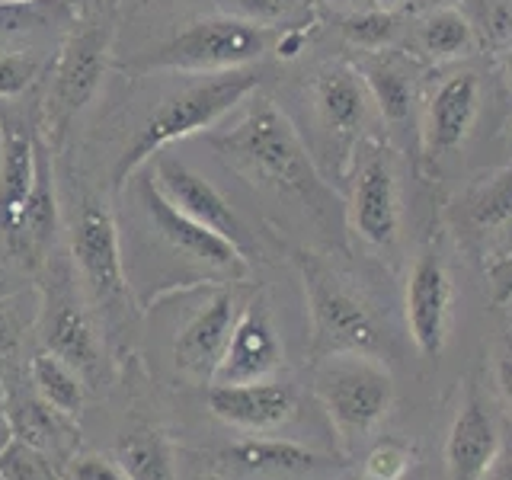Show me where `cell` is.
<instances>
[{"mask_svg":"<svg viewBox=\"0 0 512 480\" xmlns=\"http://www.w3.org/2000/svg\"><path fill=\"white\" fill-rule=\"evenodd\" d=\"M212 148L221 164L244 176L250 186L295 199L317 224H324L333 208L343 205L317 170L292 119L269 96H256L237 125L212 135Z\"/></svg>","mask_w":512,"mask_h":480,"instance_id":"cell-1","label":"cell"},{"mask_svg":"<svg viewBox=\"0 0 512 480\" xmlns=\"http://www.w3.org/2000/svg\"><path fill=\"white\" fill-rule=\"evenodd\" d=\"M260 80L263 71L250 64V68H237V71L205 74L196 84L167 96L138 125V132L128 138L122 154L116 157V164H112V189L119 192L144 164H151L157 154H164V148H170L173 141L199 135L215 122H221L237 103H244L260 87Z\"/></svg>","mask_w":512,"mask_h":480,"instance_id":"cell-2","label":"cell"},{"mask_svg":"<svg viewBox=\"0 0 512 480\" xmlns=\"http://www.w3.org/2000/svg\"><path fill=\"white\" fill-rule=\"evenodd\" d=\"M292 260L308 301L311 359L378 356L384 346L381 320L362 288L314 250H295Z\"/></svg>","mask_w":512,"mask_h":480,"instance_id":"cell-3","label":"cell"},{"mask_svg":"<svg viewBox=\"0 0 512 480\" xmlns=\"http://www.w3.org/2000/svg\"><path fill=\"white\" fill-rule=\"evenodd\" d=\"M276 26H263L240 16H205L173 32L151 52H141L125 61V71L151 74V71H180V74H221L260 64L279 42Z\"/></svg>","mask_w":512,"mask_h":480,"instance_id":"cell-4","label":"cell"},{"mask_svg":"<svg viewBox=\"0 0 512 480\" xmlns=\"http://www.w3.org/2000/svg\"><path fill=\"white\" fill-rule=\"evenodd\" d=\"M112 39H116V16L96 13L68 29V39L61 42L58 55L48 64L42 128L52 148H58L74 119L100 93L112 58Z\"/></svg>","mask_w":512,"mask_h":480,"instance_id":"cell-5","label":"cell"},{"mask_svg":"<svg viewBox=\"0 0 512 480\" xmlns=\"http://www.w3.org/2000/svg\"><path fill=\"white\" fill-rule=\"evenodd\" d=\"M314 394L346 452L375 436L397 400L394 378L378 356L320 359L314 368Z\"/></svg>","mask_w":512,"mask_h":480,"instance_id":"cell-6","label":"cell"},{"mask_svg":"<svg viewBox=\"0 0 512 480\" xmlns=\"http://www.w3.org/2000/svg\"><path fill=\"white\" fill-rule=\"evenodd\" d=\"M135 196L144 218V231L151 234V240L170 260L183 266V276L189 279V285H202V282L208 285L212 279L244 282L250 276L247 256L224 237L212 234L196 221H189L183 212H176L151 176L138 180Z\"/></svg>","mask_w":512,"mask_h":480,"instance_id":"cell-7","label":"cell"},{"mask_svg":"<svg viewBox=\"0 0 512 480\" xmlns=\"http://www.w3.org/2000/svg\"><path fill=\"white\" fill-rule=\"evenodd\" d=\"M372 96L365 80L349 64H327L311 80V112L317 148L324 154V167L333 176H349L362 128L368 122Z\"/></svg>","mask_w":512,"mask_h":480,"instance_id":"cell-8","label":"cell"},{"mask_svg":"<svg viewBox=\"0 0 512 480\" xmlns=\"http://www.w3.org/2000/svg\"><path fill=\"white\" fill-rule=\"evenodd\" d=\"M346 228L362 244L388 250L404 221L400 208V176L391 151L381 141H359L356 160L349 170V199H346Z\"/></svg>","mask_w":512,"mask_h":480,"instance_id":"cell-9","label":"cell"},{"mask_svg":"<svg viewBox=\"0 0 512 480\" xmlns=\"http://www.w3.org/2000/svg\"><path fill=\"white\" fill-rule=\"evenodd\" d=\"M404 317L416 352L426 362H436L448 346L455 320V279L436 237L413 256L404 285Z\"/></svg>","mask_w":512,"mask_h":480,"instance_id":"cell-10","label":"cell"},{"mask_svg":"<svg viewBox=\"0 0 512 480\" xmlns=\"http://www.w3.org/2000/svg\"><path fill=\"white\" fill-rule=\"evenodd\" d=\"M74 266L87 298L103 311H116L132 295L128 269L122 256L119 224L112 212L96 199H87L74 224Z\"/></svg>","mask_w":512,"mask_h":480,"instance_id":"cell-11","label":"cell"},{"mask_svg":"<svg viewBox=\"0 0 512 480\" xmlns=\"http://www.w3.org/2000/svg\"><path fill=\"white\" fill-rule=\"evenodd\" d=\"M151 180L157 183V189L164 192L176 212H183L189 221H196L212 234L224 237L228 244H234L240 253H244L247 260H253V253H260L256 234L247 228L244 218L234 212L231 202L221 196V189L208 183L202 173L189 170L183 160L157 154Z\"/></svg>","mask_w":512,"mask_h":480,"instance_id":"cell-12","label":"cell"},{"mask_svg":"<svg viewBox=\"0 0 512 480\" xmlns=\"http://www.w3.org/2000/svg\"><path fill=\"white\" fill-rule=\"evenodd\" d=\"M285 359V349L279 340L276 320H272L266 295L250 298L240 308L231 340L224 346V356L215 368L208 384H250V381H269L279 372Z\"/></svg>","mask_w":512,"mask_h":480,"instance_id":"cell-13","label":"cell"},{"mask_svg":"<svg viewBox=\"0 0 512 480\" xmlns=\"http://www.w3.org/2000/svg\"><path fill=\"white\" fill-rule=\"evenodd\" d=\"M503 452V436L493 413L487 410L474 381L464 384V394L455 407L445 432V477L448 480H484L493 461Z\"/></svg>","mask_w":512,"mask_h":480,"instance_id":"cell-14","label":"cell"},{"mask_svg":"<svg viewBox=\"0 0 512 480\" xmlns=\"http://www.w3.org/2000/svg\"><path fill=\"white\" fill-rule=\"evenodd\" d=\"M480 100H484V87H480V77L474 71H458L452 77H445L429 93L423 128H420V144L426 160H439L458 151L468 141L480 116Z\"/></svg>","mask_w":512,"mask_h":480,"instance_id":"cell-15","label":"cell"},{"mask_svg":"<svg viewBox=\"0 0 512 480\" xmlns=\"http://www.w3.org/2000/svg\"><path fill=\"white\" fill-rule=\"evenodd\" d=\"M208 410L224 426L240 432H276L295 420L298 400L288 384L250 381V384H208Z\"/></svg>","mask_w":512,"mask_h":480,"instance_id":"cell-16","label":"cell"},{"mask_svg":"<svg viewBox=\"0 0 512 480\" xmlns=\"http://www.w3.org/2000/svg\"><path fill=\"white\" fill-rule=\"evenodd\" d=\"M237 295L231 288H221L208 298L202 308L186 320V327L176 333L173 362L192 381H212L215 368L224 356V346L231 340L234 320H237Z\"/></svg>","mask_w":512,"mask_h":480,"instance_id":"cell-17","label":"cell"},{"mask_svg":"<svg viewBox=\"0 0 512 480\" xmlns=\"http://www.w3.org/2000/svg\"><path fill=\"white\" fill-rule=\"evenodd\" d=\"M221 468L240 477L295 480V477L324 474L336 468V461L292 439H244V442H234L231 448H224Z\"/></svg>","mask_w":512,"mask_h":480,"instance_id":"cell-18","label":"cell"},{"mask_svg":"<svg viewBox=\"0 0 512 480\" xmlns=\"http://www.w3.org/2000/svg\"><path fill=\"white\" fill-rule=\"evenodd\" d=\"M458 215L477 244H500L512 237V164L480 173L461 192Z\"/></svg>","mask_w":512,"mask_h":480,"instance_id":"cell-19","label":"cell"},{"mask_svg":"<svg viewBox=\"0 0 512 480\" xmlns=\"http://www.w3.org/2000/svg\"><path fill=\"white\" fill-rule=\"evenodd\" d=\"M58 234V192H55V167H52V151L48 144L39 141L36 148V180L23 202V212L16 218V228L7 237V244L23 253L42 260L45 250L55 244Z\"/></svg>","mask_w":512,"mask_h":480,"instance_id":"cell-20","label":"cell"},{"mask_svg":"<svg viewBox=\"0 0 512 480\" xmlns=\"http://www.w3.org/2000/svg\"><path fill=\"white\" fill-rule=\"evenodd\" d=\"M45 346L55 352L68 365H74L84 381L100 368V343H96V330L90 324L87 311L80 301L64 295L55 301V311L45 317Z\"/></svg>","mask_w":512,"mask_h":480,"instance_id":"cell-21","label":"cell"},{"mask_svg":"<svg viewBox=\"0 0 512 480\" xmlns=\"http://www.w3.org/2000/svg\"><path fill=\"white\" fill-rule=\"evenodd\" d=\"M477 29L471 16L458 7H442V10H426L416 23V48L436 64L458 61L477 52Z\"/></svg>","mask_w":512,"mask_h":480,"instance_id":"cell-22","label":"cell"},{"mask_svg":"<svg viewBox=\"0 0 512 480\" xmlns=\"http://www.w3.org/2000/svg\"><path fill=\"white\" fill-rule=\"evenodd\" d=\"M36 148L39 138L26 132L7 135L4 160H0V231H4V237L13 234L32 180H36Z\"/></svg>","mask_w":512,"mask_h":480,"instance_id":"cell-23","label":"cell"},{"mask_svg":"<svg viewBox=\"0 0 512 480\" xmlns=\"http://www.w3.org/2000/svg\"><path fill=\"white\" fill-rule=\"evenodd\" d=\"M365 90L372 96V103L381 109V116L391 125H404L413 112V80L400 61L388 58L384 52H375L362 64Z\"/></svg>","mask_w":512,"mask_h":480,"instance_id":"cell-24","label":"cell"},{"mask_svg":"<svg viewBox=\"0 0 512 480\" xmlns=\"http://www.w3.org/2000/svg\"><path fill=\"white\" fill-rule=\"evenodd\" d=\"M7 420H10V436H20L23 442L42 448V452H58L61 442L68 439V416L48 407L45 400L32 391L7 400Z\"/></svg>","mask_w":512,"mask_h":480,"instance_id":"cell-25","label":"cell"},{"mask_svg":"<svg viewBox=\"0 0 512 480\" xmlns=\"http://www.w3.org/2000/svg\"><path fill=\"white\" fill-rule=\"evenodd\" d=\"M29 381H32V391H36L48 407H55L58 413L68 416V420H74L80 407H84V375L61 356H55V352L45 349L39 356H32Z\"/></svg>","mask_w":512,"mask_h":480,"instance_id":"cell-26","label":"cell"},{"mask_svg":"<svg viewBox=\"0 0 512 480\" xmlns=\"http://www.w3.org/2000/svg\"><path fill=\"white\" fill-rule=\"evenodd\" d=\"M74 23L77 10L71 0H0V42L45 29H71Z\"/></svg>","mask_w":512,"mask_h":480,"instance_id":"cell-27","label":"cell"},{"mask_svg":"<svg viewBox=\"0 0 512 480\" xmlns=\"http://www.w3.org/2000/svg\"><path fill=\"white\" fill-rule=\"evenodd\" d=\"M116 461L128 480H176L173 452L160 432H138V436L125 439Z\"/></svg>","mask_w":512,"mask_h":480,"instance_id":"cell-28","label":"cell"},{"mask_svg":"<svg viewBox=\"0 0 512 480\" xmlns=\"http://www.w3.org/2000/svg\"><path fill=\"white\" fill-rule=\"evenodd\" d=\"M343 39L352 48H362V52H384L391 48L400 36V20L394 10H362V13H349L340 23Z\"/></svg>","mask_w":512,"mask_h":480,"instance_id":"cell-29","label":"cell"},{"mask_svg":"<svg viewBox=\"0 0 512 480\" xmlns=\"http://www.w3.org/2000/svg\"><path fill=\"white\" fill-rule=\"evenodd\" d=\"M0 477L4 480H61V474L52 468L42 448L23 442L20 436H10L0 445Z\"/></svg>","mask_w":512,"mask_h":480,"instance_id":"cell-30","label":"cell"},{"mask_svg":"<svg viewBox=\"0 0 512 480\" xmlns=\"http://www.w3.org/2000/svg\"><path fill=\"white\" fill-rule=\"evenodd\" d=\"M416 464V448L404 439H378L365 452V468L362 474L372 480H404L410 468Z\"/></svg>","mask_w":512,"mask_h":480,"instance_id":"cell-31","label":"cell"},{"mask_svg":"<svg viewBox=\"0 0 512 480\" xmlns=\"http://www.w3.org/2000/svg\"><path fill=\"white\" fill-rule=\"evenodd\" d=\"M42 74V58L29 48H0V96L16 100Z\"/></svg>","mask_w":512,"mask_h":480,"instance_id":"cell-32","label":"cell"},{"mask_svg":"<svg viewBox=\"0 0 512 480\" xmlns=\"http://www.w3.org/2000/svg\"><path fill=\"white\" fill-rule=\"evenodd\" d=\"M468 16L477 29V39L484 45H512V0H474Z\"/></svg>","mask_w":512,"mask_h":480,"instance_id":"cell-33","label":"cell"},{"mask_svg":"<svg viewBox=\"0 0 512 480\" xmlns=\"http://www.w3.org/2000/svg\"><path fill=\"white\" fill-rule=\"evenodd\" d=\"M304 4H308V0H218L221 13L263 23V26H276V29H282L285 20H295L304 10Z\"/></svg>","mask_w":512,"mask_h":480,"instance_id":"cell-34","label":"cell"},{"mask_svg":"<svg viewBox=\"0 0 512 480\" xmlns=\"http://www.w3.org/2000/svg\"><path fill=\"white\" fill-rule=\"evenodd\" d=\"M29 317L20 295H0V356H16Z\"/></svg>","mask_w":512,"mask_h":480,"instance_id":"cell-35","label":"cell"},{"mask_svg":"<svg viewBox=\"0 0 512 480\" xmlns=\"http://www.w3.org/2000/svg\"><path fill=\"white\" fill-rule=\"evenodd\" d=\"M61 480H128L122 464L106 455H74Z\"/></svg>","mask_w":512,"mask_h":480,"instance_id":"cell-36","label":"cell"},{"mask_svg":"<svg viewBox=\"0 0 512 480\" xmlns=\"http://www.w3.org/2000/svg\"><path fill=\"white\" fill-rule=\"evenodd\" d=\"M487 288H490L493 304L512 301V247L487 266Z\"/></svg>","mask_w":512,"mask_h":480,"instance_id":"cell-37","label":"cell"},{"mask_svg":"<svg viewBox=\"0 0 512 480\" xmlns=\"http://www.w3.org/2000/svg\"><path fill=\"white\" fill-rule=\"evenodd\" d=\"M493 384L500 391L506 410L512 413V352H496L493 359Z\"/></svg>","mask_w":512,"mask_h":480,"instance_id":"cell-38","label":"cell"},{"mask_svg":"<svg viewBox=\"0 0 512 480\" xmlns=\"http://www.w3.org/2000/svg\"><path fill=\"white\" fill-rule=\"evenodd\" d=\"M304 42H308V32L298 29V26H288V29L279 32L276 55H279V58H295V55L301 52V48H304Z\"/></svg>","mask_w":512,"mask_h":480,"instance_id":"cell-39","label":"cell"},{"mask_svg":"<svg viewBox=\"0 0 512 480\" xmlns=\"http://www.w3.org/2000/svg\"><path fill=\"white\" fill-rule=\"evenodd\" d=\"M484 480H512V442H509V445H503L500 458L493 461V468L487 471V477H484Z\"/></svg>","mask_w":512,"mask_h":480,"instance_id":"cell-40","label":"cell"},{"mask_svg":"<svg viewBox=\"0 0 512 480\" xmlns=\"http://www.w3.org/2000/svg\"><path fill=\"white\" fill-rule=\"evenodd\" d=\"M10 439V420H7V394L4 384H0V445Z\"/></svg>","mask_w":512,"mask_h":480,"instance_id":"cell-41","label":"cell"},{"mask_svg":"<svg viewBox=\"0 0 512 480\" xmlns=\"http://www.w3.org/2000/svg\"><path fill=\"white\" fill-rule=\"evenodd\" d=\"M420 10H442V7H458L461 0H413Z\"/></svg>","mask_w":512,"mask_h":480,"instance_id":"cell-42","label":"cell"},{"mask_svg":"<svg viewBox=\"0 0 512 480\" xmlns=\"http://www.w3.org/2000/svg\"><path fill=\"white\" fill-rule=\"evenodd\" d=\"M503 80H506V90L512 93V45L506 48V58H503Z\"/></svg>","mask_w":512,"mask_h":480,"instance_id":"cell-43","label":"cell"},{"mask_svg":"<svg viewBox=\"0 0 512 480\" xmlns=\"http://www.w3.org/2000/svg\"><path fill=\"white\" fill-rule=\"evenodd\" d=\"M404 4H407V0H372V7H381V10H397Z\"/></svg>","mask_w":512,"mask_h":480,"instance_id":"cell-44","label":"cell"},{"mask_svg":"<svg viewBox=\"0 0 512 480\" xmlns=\"http://www.w3.org/2000/svg\"><path fill=\"white\" fill-rule=\"evenodd\" d=\"M7 128H4V122H0V160H4V148H7Z\"/></svg>","mask_w":512,"mask_h":480,"instance_id":"cell-45","label":"cell"},{"mask_svg":"<svg viewBox=\"0 0 512 480\" xmlns=\"http://www.w3.org/2000/svg\"><path fill=\"white\" fill-rule=\"evenodd\" d=\"M506 144L512 148V119H509V125H506Z\"/></svg>","mask_w":512,"mask_h":480,"instance_id":"cell-46","label":"cell"},{"mask_svg":"<svg viewBox=\"0 0 512 480\" xmlns=\"http://www.w3.org/2000/svg\"><path fill=\"white\" fill-rule=\"evenodd\" d=\"M327 4H352V0H327Z\"/></svg>","mask_w":512,"mask_h":480,"instance_id":"cell-47","label":"cell"},{"mask_svg":"<svg viewBox=\"0 0 512 480\" xmlns=\"http://www.w3.org/2000/svg\"><path fill=\"white\" fill-rule=\"evenodd\" d=\"M359 480H372V477H365V474H362V477H359Z\"/></svg>","mask_w":512,"mask_h":480,"instance_id":"cell-48","label":"cell"},{"mask_svg":"<svg viewBox=\"0 0 512 480\" xmlns=\"http://www.w3.org/2000/svg\"><path fill=\"white\" fill-rule=\"evenodd\" d=\"M509 308H512V301H509Z\"/></svg>","mask_w":512,"mask_h":480,"instance_id":"cell-49","label":"cell"},{"mask_svg":"<svg viewBox=\"0 0 512 480\" xmlns=\"http://www.w3.org/2000/svg\"><path fill=\"white\" fill-rule=\"evenodd\" d=\"M0 480H4V477H0Z\"/></svg>","mask_w":512,"mask_h":480,"instance_id":"cell-50","label":"cell"}]
</instances>
